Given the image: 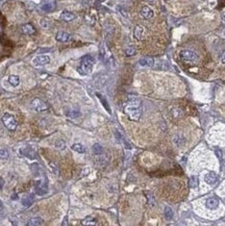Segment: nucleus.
Here are the masks:
<instances>
[{
    "label": "nucleus",
    "instance_id": "26",
    "mask_svg": "<svg viewBox=\"0 0 225 226\" xmlns=\"http://www.w3.org/2000/svg\"><path fill=\"white\" fill-rule=\"evenodd\" d=\"M92 150H93V153L95 154V155H100V154L103 153V148H102V146L99 145V144H95V145L93 146V148H92Z\"/></svg>",
    "mask_w": 225,
    "mask_h": 226
},
{
    "label": "nucleus",
    "instance_id": "29",
    "mask_svg": "<svg viewBox=\"0 0 225 226\" xmlns=\"http://www.w3.org/2000/svg\"><path fill=\"white\" fill-rule=\"evenodd\" d=\"M190 188H197L198 187V179L196 176H192L191 178H190Z\"/></svg>",
    "mask_w": 225,
    "mask_h": 226
},
{
    "label": "nucleus",
    "instance_id": "33",
    "mask_svg": "<svg viewBox=\"0 0 225 226\" xmlns=\"http://www.w3.org/2000/svg\"><path fill=\"white\" fill-rule=\"evenodd\" d=\"M41 26H42L43 28H49L50 27V22H49V20H47V19H42L41 20Z\"/></svg>",
    "mask_w": 225,
    "mask_h": 226
},
{
    "label": "nucleus",
    "instance_id": "37",
    "mask_svg": "<svg viewBox=\"0 0 225 226\" xmlns=\"http://www.w3.org/2000/svg\"><path fill=\"white\" fill-rule=\"evenodd\" d=\"M216 153H217V155L219 156V158H222V153H221L220 150H216Z\"/></svg>",
    "mask_w": 225,
    "mask_h": 226
},
{
    "label": "nucleus",
    "instance_id": "5",
    "mask_svg": "<svg viewBox=\"0 0 225 226\" xmlns=\"http://www.w3.org/2000/svg\"><path fill=\"white\" fill-rule=\"evenodd\" d=\"M40 9L44 13H52L56 9V1L55 0H43L40 3Z\"/></svg>",
    "mask_w": 225,
    "mask_h": 226
},
{
    "label": "nucleus",
    "instance_id": "40",
    "mask_svg": "<svg viewBox=\"0 0 225 226\" xmlns=\"http://www.w3.org/2000/svg\"><path fill=\"white\" fill-rule=\"evenodd\" d=\"M147 1H148V2H153L154 0H147Z\"/></svg>",
    "mask_w": 225,
    "mask_h": 226
},
{
    "label": "nucleus",
    "instance_id": "2",
    "mask_svg": "<svg viewBox=\"0 0 225 226\" xmlns=\"http://www.w3.org/2000/svg\"><path fill=\"white\" fill-rule=\"evenodd\" d=\"M93 66H94L93 56L90 55V54H87V55H85L80 60V63H79V66H78V68H77V71H78V73L81 75H88L92 72Z\"/></svg>",
    "mask_w": 225,
    "mask_h": 226
},
{
    "label": "nucleus",
    "instance_id": "3",
    "mask_svg": "<svg viewBox=\"0 0 225 226\" xmlns=\"http://www.w3.org/2000/svg\"><path fill=\"white\" fill-rule=\"evenodd\" d=\"M1 121H2L3 125H4L9 130H11V131H14L18 126V121L16 120V118L9 113L4 114V115L2 116Z\"/></svg>",
    "mask_w": 225,
    "mask_h": 226
},
{
    "label": "nucleus",
    "instance_id": "4",
    "mask_svg": "<svg viewBox=\"0 0 225 226\" xmlns=\"http://www.w3.org/2000/svg\"><path fill=\"white\" fill-rule=\"evenodd\" d=\"M31 106L37 113H45V112L48 111V104L43 99L39 98V97H36V98L32 99Z\"/></svg>",
    "mask_w": 225,
    "mask_h": 226
},
{
    "label": "nucleus",
    "instance_id": "34",
    "mask_svg": "<svg viewBox=\"0 0 225 226\" xmlns=\"http://www.w3.org/2000/svg\"><path fill=\"white\" fill-rule=\"evenodd\" d=\"M119 9V12H120V14H121L123 17H125V18H127L128 17V14H127V12L125 11V9H123V7H118Z\"/></svg>",
    "mask_w": 225,
    "mask_h": 226
},
{
    "label": "nucleus",
    "instance_id": "7",
    "mask_svg": "<svg viewBox=\"0 0 225 226\" xmlns=\"http://www.w3.org/2000/svg\"><path fill=\"white\" fill-rule=\"evenodd\" d=\"M179 56L181 60L186 61V62H196L198 60V55L191 50H183L179 53Z\"/></svg>",
    "mask_w": 225,
    "mask_h": 226
},
{
    "label": "nucleus",
    "instance_id": "31",
    "mask_svg": "<svg viewBox=\"0 0 225 226\" xmlns=\"http://www.w3.org/2000/svg\"><path fill=\"white\" fill-rule=\"evenodd\" d=\"M125 54L127 56H132L136 54V49L134 47H128L125 49Z\"/></svg>",
    "mask_w": 225,
    "mask_h": 226
},
{
    "label": "nucleus",
    "instance_id": "24",
    "mask_svg": "<svg viewBox=\"0 0 225 226\" xmlns=\"http://www.w3.org/2000/svg\"><path fill=\"white\" fill-rule=\"evenodd\" d=\"M48 166H49V169H50V171L54 175H58V174H60V169H58V165L55 164L54 162H49Z\"/></svg>",
    "mask_w": 225,
    "mask_h": 226
},
{
    "label": "nucleus",
    "instance_id": "27",
    "mask_svg": "<svg viewBox=\"0 0 225 226\" xmlns=\"http://www.w3.org/2000/svg\"><path fill=\"white\" fill-rule=\"evenodd\" d=\"M164 213H165V217L167 220H171L173 217V211L172 209H171V207L169 206H166L165 207V211H164Z\"/></svg>",
    "mask_w": 225,
    "mask_h": 226
},
{
    "label": "nucleus",
    "instance_id": "6",
    "mask_svg": "<svg viewBox=\"0 0 225 226\" xmlns=\"http://www.w3.org/2000/svg\"><path fill=\"white\" fill-rule=\"evenodd\" d=\"M34 190H36L37 194L40 195V196H42V195H45L47 192H48V184H47V180H46V178H45V177L43 179L40 178L38 182H37Z\"/></svg>",
    "mask_w": 225,
    "mask_h": 226
},
{
    "label": "nucleus",
    "instance_id": "25",
    "mask_svg": "<svg viewBox=\"0 0 225 226\" xmlns=\"http://www.w3.org/2000/svg\"><path fill=\"white\" fill-rule=\"evenodd\" d=\"M72 150H74V151L78 152V153H85V148L83 145H81V144L79 143H76V144H73L72 145Z\"/></svg>",
    "mask_w": 225,
    "mask_h": 226
},
{
    "label": "nucleus",
    "instance_id": "8",
    "mask_svg": "<svg viewBox=\"0 0 225 226\" xmlns=\"http://www.w3.org/2000/svg\"><path fill=\"white\" fill-rule=\"evenodd\" d=\"M50 63V58L48 55H38L32 60V64L36 67H43Z\"/></svg>",
    "mask_w": 225,
    "mask_h": 226
},
{
    "label": "nucleus",
    "instance_id": "14",
    "mask_svg": "<svg viewBox=\"0 0 225 226\" xmlns=\"http://www.w3.org/2000/svg\"><path fill=\"white\" fill-rule=\"evenodd\" d=\"M22 32L24 34H27V36H31V34H36V28L30 23H26L22 26Z\"/></svg>",
    "mask_w": 225,
    "mask_h": 226
},
{
    "label": "nucleus",
    "instance_id": "13",
    "mask_svg": "<svg viewBox=\"0 0 225 226\" xmlns=\"http://www.w3.org/2000/svg\"><path fill=\"white\" fill-rule=\"evenodd\" d=\"M61 19L63 20V21H66V22H70V21H73V20L76 18V16L74 15L73 13H71V12H68V11H64L61 13Z\"/></svg>",
    "mask_w": 225,
    "mask_h": 226
},
{
    "label": "nucleus",
    "instance_id": "36",
    "mask_svg": "<svg viewBox=\"0 0 225 226\" xmlns=\"http://www.w3.org/2000/svg\"><path fill=\"white\" fill-rule=\"evenodd\" d=\"M221 62H222L223 64H225V51L223 52L222 56H221Z\"/></svg>",
    "mask_w": 225,
    "mask_h": 226
},
{
    "label": "nucleus",
    "instance_id": "28",
    "mask_svg": "<svg viewBox=\"0 0 225 226\" xmlns=\"http://www.w3.org/2000/svg\"><path fill=\"white\" fill-rule=\"evenodd\" d=\"M54 146L55 148H58V149L64 150L65 148H66V143H65V141H63V140H58V141L54 143Z\"/></svg>",
    "mask_w": 225,
    "mask_h": 226
},
{
    "label": "nucleus",
    "instance_id": "12",
    "mask_svg": "<svg viewBox=\"0 0 225 226\" xmlns=\"http://www.w3.org/2000/svg\"><path fill=\"white\" fill-rule=\"evenodd\" d=\"M173 144H174L175 146H177V147H181V146H183L186 144L185 137L180 133L175 134L174 137H173Z\"/></svg>",
    "mask_w": 225,
    "mask_h": 226
},
{
    "label": "nucleus",
    "instance_id": "41",
    "mask_svg": "<svg viewBox=\"0 0 225 226\" xmlns=\"http://www.w3.org/2000/svg\"><path fill=\"white\" fill-rule=\"evenodd\" d=\"M223 18H224V21H225V14H224V15H223Z\"/></svg>",
    "mask_w": 225,
    "mask_h": 226
},
{
    "label": "nucleus",
    "instance_id": "1",
    "mask_svg": "<svg viewBox=\"0 0 225 226\" xmlns=\"http://www.w3.org/2000/svg\"><path fill=\"white\" fill-rule=\"evenodd\" d=\"M141 100L134 96H130L128 98L127 103L124 106V113L127 115V117L132 121H139L142 115V109H141Z\"/></svg>",
    "mask_w": 225,
    "mask_h": 226
},
{
    "label": "nucleus",
    "instance_id": "21",
    "mask_svg": "<svg viewBox=\"0 0 225 226\" xmlns=\"http://www.w3.org/2000/svg\"><path fill=\"white\" fill-rule=\"evenodd\" d=\"M43 224V219H41L40 217H36V218H31L29 220V222L27 223L28 226H40Z\"/></svg>",
    "mask_w": 225,
    "mask_h": 226
},
{
    "label": "nucleus",
    "instance_id": "20",
    "mask_svg": "<svg viewBox=\"0 0 225 226\" xmlns=\"http://www.w3.org/2000/svg\"><path fill=\"white\" fill-rule=\"evenodd\" d=\"M81 224H83V225H97V221H96V219L94 217L89 216V217L85 218V219L83 220Z\"/></svg>",
    "mask_w": 225,
    "mask_h": 226
},
{
    "label": "nucleus",
    "instance_id": "22",
    "mask_svg": "<svg viewBox=\"0 0 225 226\" xmlns=\"http://www.w3.org/2000/svg\"><path fill=\"white\" fill-rule=\"evenodd\" d=\"M9 82L12 87H17L20 83V77L18 75H11L9 77Z\"/></svg>",
    "mask_w": 225,
    "mask_h": 226
},
{
    "label": "nucleus",
    "instance_id": "32",
    "mask_svg": "<svg viewBox=\"0 0 225 226\" xmlns=\"http://www.w3.org/2000/svg\"><path fill=\"white\" fill-rule=\"evenodd\" d=\"M0 158L1 160H7L9 158V152L5 149H0Z\"/></svg>",
    "mask_w": 225,
    "mask_h": 226
},
{
    "label": "nucleus",
    "instance_id": "10",
    "mask_svg": "<svg viewBox=\"0 0 225 226\" xmlns=\"http://www.w3.org/2000/svg\"><path fill=\"white\" fill-rule=\"evenodd\" d=\"M140 14H141V16H142V17L144 18V19H146V20L151 19V18L154 16L153 11L149 7H143L142 9H141Z\"/></svg>",
    "mask_w": 225,
    "mask_h": 226
},
{
    "label": "nucleus",
    "instance_id": "18",
    "mask_svg": "<svg viewBox=\"0 0 225 226\" xmlns=\"http://www.w3.org/2000/svg\"><path fill=\"white\" fill-rule=\"evenodd\" d=\"M30 170L32 171V173H34V175L36 177L40 176L41 178V175L43 174V169L41 168V166L39 164H37V163H34V164L30 166Z\"/></svg>",
    "mask_w": 225,
    "mask_h": 226
},
{
    "label": "nucleus",
    "instance_id": "23",
    "mask_svg": "<svg viewBox=\"0 0 225 226\" xmlns=\"http://www.w3.org/2000/svg\"><path fill=\"white\" fill-rule=\"evenodd\" d=\"M32 202H34V195H28L22 200V204L24 207H29L32 204Z\"/></svg>",
    "mask_w": 225,
    "mask_h": 226
},
{
    "label": "nucleus",
    "instance_id": "19",
    "mask_svg": "<svg viewBox=\"0 0 225 226\" xmlns=\"http://www.w3.org/2000/svg\"><path fill=\"white\" fill-rule=\"evenodd\" d=\"M139 64L143 67H152L154 65V60L152 58H143L139 61Z\"/></svg>",
    "mask_w": 225,
    "mask_h": 226
},
{
    "label": "nucleus",
    "instance_id": "15",
    "mask_svg": "<svg viewBox=\"0 0 225 226\" xmlns=\"http://www.w3.org/2000/svg\"><path fill=\"white\" fill-rule=\"evenodd\" d=\"M144 34H145V29L143 26L141 25H137L134 27V36L137 40H142L144 38Z\"/></svg>",
    "mask_w": 225,
    "mask_h": 226
},
{
    "label": "nucleus",
    "instance_id": "11",
    "mask_svg": "<svg viewBox=\"0 0 225 226\" xmlns=\"http://www.w3.org/2000/svg\"><path fill=\"white\" fill-rule=\"evenodd\" d=\"M21 152H22V154H23L24 156H26V157L29 158V160H34V158L37 157V153H36V151H34V150L32 149L31 147H25V148H22Z\"/></svg>",
    "mask_w": 225,
    "mask_h": 226
},
{
    "label": "nucleus",
    "instance_id": "16",
    "mask_svg": "<svg viewBox=\"0 0 225 226\" xmlns=\"http://www.w3.org/2000/svg\"><path fill=\"white\" fill-rule=\"evenodd\" d=\"M204 180L206 184H214L217 182V174L215 172H208L207 174L204 176Z\"/></svg>",
    "mask_w": 225,
    "mask_h": 226
},
{
    "label": "nucleus",
    "instance_id": "9",
    "mask_svg": "<svg viewBox=\"0 0 225 226\" xmlns=\"http://www.w3.org/2000/svg\"><path fill=\"white\" fill-rule=\"evenodd\" d=\"M55 40L58 41V42H62V43H67V42H70L72 40V36H71L69 32L67 31H58V34H55Z\"/></svg>",
    "mask_w": 225,
    "mask_h": 226
},
{
    "label": "nucleus",
    "instance_id": "30",
    "mask_svg": "<svg viewBox=\"0 0 225 226\" xmlns=\"http://www.w3.org/2000/svg\"><path fill=\"white\" fill-rule=\"evenodd\" d=\"M97 97L100 99V101L102 102V104H103L104 109H107V112H110V106H108V104H107V101H106L105 99H104L103 97H102V95H100V94H97Z\"/></svg>",
    "mask_w": 225,
    "mask_h": 226
},
{
    "label": "nucleus",
    "instance_id": "38",
    "mask_svg": "<svg viewBox=\"0 0 225 226\" xmlns=\"http://www.w3.org/2000/svg\"><path fill=\"white\" fill-rule=\"evenodd\" d=\"M12 199H13V200H17V199H18V195L17 194H13V195H12Z\"/></svg>",
    "mask_w": 225,
    "mask_h": 226
},
{
    "label": "nucleus",
    "instance_id": "39",
    "mask_svg": "<svg viewBox=\"0 0 225 226\" xmlns=\"http://www.w3.org/2000/svg\"><path fill=\"white\" fill-rule=\"evenodd\" d=\"M3 205H2V202H1V200H0V209H2Z\"/></svg>",
    "mask_w": 225,
    "mask_h": 226
},
{
    "label": "nucleus",
    "instance_id": "17",
    "mask_svg": "<svg viewBox=\"0 0 225 226\" xmlns=\"http://www.w3.org/2000/svg\"><path fill=\"white\" fill-rule=\"evenodd\" d=\"M205 205H206V207H207V209H217V207H218L219 200L217 198H215V197H212V198H210V199H207V200H206Z\"/></svg>",
    "mask_w": 225,
    "mask_h": 226
},
{
    "label": "nucleus",
    "instance_id": "35",
    "mask_svg": "<svg viewBox=\"0 0 225 226\" xmlns=\"http://www.w3.org/2000/svg\"><path fill=\"white\" fill-rule=\"evenodd\" d=\"M3 186H4V179L2 177H0V190L3 188Z\"/></svg>",
    "mask_w": 225,
    "mask_h": 226
}]
</instances>
